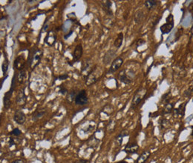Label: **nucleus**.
I'll use <instances>...</instances> for the list:
<instances>
[{
    "label": "nucleus",
    "mask_w": 193,
    "mask_h": 163,
    "mask_svg": "<svg viewBox=\"0 0 193 163\" xmlns=\"http://www.w3.org/2000/svg\"><path fill=\"white\" fill-rule=\"evenodd\" d=\"M151 155V152L149 151H145L140 154L137 160V163H146V162L148 160Z\"/></svg>",
    "instance_id": "obj_17"
},
{
    "label": "nucleus",
    "mask_w": 193,
    "mask_h": 163,
    "mask_svg": "<svg viewBox=\"0 0 193 163\" xmlns=\"http://www.w3.org/2000/svg\"><path fill=\"white\" fill-rule=\"evenodd\" d=\"M15 145V142L13 141V139L12 138L10 139V140H9V146H12V145Z\"/></svg>",
    "instance_id": "obj_34"
},
{
    "label": "nucleus",
    "mask_w": 193,
    "mask_h": 163,
    "mask_svg": "<svg viewBox=\"0 0 193 163\" xmlns=\"http://www.w3.org/2000/svg\"><path fill=\"white\" fill-rule=\"evenodd\" d=\"M68 77H69V76H68V74H63V75H59L57 77L55 78L54 81H56V79H59V80H65V79H68Z\"/></svg>",
    "instance_id": "obj_29"
},
{
    "label": "nucleus",
    "mask_w": 193,
    "mask_h": 163,
    "mask_svg": "<svg viewBox=\"0 0 193 163\" xmlns=\"http://www.w3.org/2000/svg\"><path fill=\"white\" fill-rule=\"evenodd\" d=\"M8 77V75H6V76H5V77L3 78V79H2V80H1V86H0V89L2 88V84H3L4 81H5V79H6Z\"/></svg>",
    "instance_id": "obj_32"
},
{
    "label": "nucleus",
    "mask_w": 193,
    "mask_h": 163,
    "mask_svg": "<svg viewBox=\"0 0 193 163\" xmlns=\"http://www.w3.org/2000/svg\"><path fill=\"white\" fill-rule=\"evenodd\" d=\"M167 22L160 26V30L162 34H168L174 28V18L172 14L169 15L166 19Z\"/></svg>",
    "instance_id": "obj_4"
},
{
    "label": "nucleus",
    "mask_w": 193,
    "mask_h": 163,
    "mask_svg": "<svg viewBox=\"0 0 193 163\" xmlns=\"http://www.w3.org/2000/svg\"><path fill=\"white\" fill-rule=\"evenodd\" d=\"M116 53H117V51H115V50L114 49L109 50V51L106 53V54L104 55L103 56V64L106 65L110 64V62H111L112 59L116 55Z\"/></svg>",
    "instance_id": "obj_12"
},
{
    "label": "nucleus",
    "mask_w": 193,
    "mask_h": 163,
    "mask_svg": "<svg viewBox=\"0 0 193 163\" xmlns=\"http://www.w3.org/2000/svg\"><path fill=\"white\" fill-rule=\"evenodd\" d=\"M192 92H190V89H189V90H187L186 92H185V95H187V96H190V95H191Z\"/></svg>",
    "instance_id": "obj_37"
},
{
    "label": "nucleus",
    "mask_w": 193,
    "mask_h": 163,
    "mask_svg": "<svg viewBox=\"0 0 193 163\" xmlns=\"http://www.w3.org/2000/svg\"><path fill=\"white\" fill-rule=\"evenodd\" d=\"M42 56H43V51L41 50L37 49L32 52L31 56H30L28 58V62H29V65L31 69L35 68L40 64Z\"/></svg>",
    "instance_id": "obj_2"
},
{
    "label": "nucleus",
    "mask_w": 193,
    "mask_h": 163,
    "mask_svg": "<svg viewBox=\"0 0 193 163\" xmlns=\"http://www.w3.org/2000/svg\"><path fill=\"white\" fill-rule=\"evenodd\" d=\"M123 42V33H120L114 42V47H115L116 48H120L121 47V45H122Z\"/></svg>",
    "instance_id": "obj_20"
},
{
    "label": "nucleus",
    "mask_w": 193,
    "mask_h": 163,
    "mask_svg": "<svg viewBox=\"0 0 193 163\" xmlns=\"http://www.w3.org/2000/svg\"><path fill=\"white\" fill-rule=\"evenodd\" d=\"M95 71L96 69L94 68L92 72L90 74H88V75L85 78V79H86V84L87 86L91 85L94 84V83L98 82V77L97 76V74H95Z\"/></svg>",
    "instance_id": "obj_11"
},
{
    "label": "nucleus",
    "mask_w": 193,
    "mask_h": 163,
    "mask_svg": "<svg viewBox=\"0 0 193 163\" xmlns=\"http://www.w3.org/2000/svg\"><path fill=\"white\" fill-rule=\"evenodd\" d=\"M144 43H146L145 40H141V39H140V40H139L138 42H137V47L140 46V45H142V44H144Z\"/></svg>",
    "instance_id": "obj_31"
},
{
    "label": "nucleus",
    "mask_w": 193,
    "mask_h": 163,
    "mask_svg": "<svg viewBox=\"0 0 193 163\" xmlns=\"http://www.w3.org/2000/svg\"><path fill=\"white\" fill-rule=\"evenodd\" d=\"M77 94L76 91H71V92H69L68 94V99L70 101V102H72V101L75 100V98H76Z\"/></svg>",
    "instance_id": "obj_27"
},
{
    "label": "nucleus",
    "mask_w": 193,
    "mask_h": 163,
    "mask_svg": "<svg viewBox=\"0 0 193 163\" xmlns=\"http://www.w3.org/2000/svg\"><path fill=\"white\" fill-rule=\"evenodd\" d=\"M59 94H63V95H65L66 94H68V90H67L65 87H60V89H59Z\"/></svg>",
    "instance_id": "obj_30"
},
{
    "label": "nucleus",
    "mask_w": 193,
    "mask_h": 163,
    "mask_svg": "<svg viewBox=\"0 0 193 163\" xmlns=\"http://www.w3.org/2000/svg\"><path fill=\"white\" fill-rule=\"evenodd\" d=\"M45 114V110H42V111H37V112L35 113L34 114L32 117V120L36 122L37 120H39L40 119H41L42 117H43V116Z\"/></svg>",
    "instance_id": "obj_23"
},
{
    "label": "nucleus",
    "mask_w": 193,
    "mask_h": 163,
    "mask_svg": "<svg viewBox=\"0 0 193 163\" xmlns=\"http://www.w3.org/2000/svg\"><path fill=\"white\" fill-rule=\"evenodd\" d=\"M27 76H26V72H25V71H24V70H22V71H20V74L18 75V80L20 83H23L24 79H26Z\"/></svg>",
    "instance_id": "obj_25"
},
{
    "label": "nucleus",
    "mask_w": 193,
    "mask_h": 163,
    "mask_svg": "<svg viewBox=\"0 0 193 163\" xmlns=\"http://www.w3.org/2000/svg\"><path fill=\"white\" fill-rule=\"evenodd\" d=\"M117 163H128V162L126 161H125V160H122V161H120Z\"/></svg>",
    "instance_id": "obj_38"
},
{
    "label": "nucleus",
    "mask_w": 193,
    "mask_h": 163,
    "mask_svg": "<svg viewBox=\"0 0 193 163\" xmlns=\"http://www.w3.org/2000/svg\"><path fill=\"white\" fill-rule=\"evenodd\" d=\"M173 108H174L173 104L168 103L167 104V105H165V108H164V110H163V114H167L172 113V110H173Z\"/></svg>",
    "instance_id": "obj_24"
},
{
    "label": "nucleus",
    "mask_w": 193,
    "mask_h": 163,
    "mask_svg": "<svg viewBox=\"0 0 193 163\" xmlns=\"http://www.w3.org/2000/svg\"><path fill=\"white\" fill-rule=\"evenodd\" d=\"M13 120L18 125H23L26 120V116L22 110H17L15 111L14 116H13Z\"/></svg>",
    "instance_id": "obj_8"
},
{
    "label": "nucleus",
    "mask_w": 193,
    "mask_h": 163,
    "mask_svg": "<svg viewBox=\"0 0 193 163\" xmlns=\"http://www.w3.org/2000/svg\"><path fill=\"white\" fill-rule=\"evenodd\" d=\"M192 136H193V130H192V134H191Z\"/></svg>",
    "instance_id": "obj_39"
},
{
    "label": "nucleus",
    "mask_w": 193,
    "mask_h": 163,
    "mask_svg": "<svg viewBox=\"0 0 193 163\" xmlns=\"http://www.w3.org/2000/svg\"><path fill=\"white\" fill-rule=\"evenodd\" d=\"M157 3H158L157 1H155V0H147V1H145V2H144V5H145L146 8L148 10H152L155 7L157 6Z\"/></svg>",
    "instance_id": "obj_21"
},
{
    "label": "nucleus",
    "mask_w": 193,
    "mask_h": 163,
    "mask_svg": "<svg viewBox=\"0 0 193 163\" xmlns=\"http://www.w3.org/2000/svg\"><path fill=\"white\" fill-rule=\"evenodd\" d=\"M123 63V59L121 57V56H118L116 59H114L112 62H111L108 74H114V72H116L119 68H121Z\"/></svg>",
    "instance_id": "obj_6"
},
{
    "label": "nucleus",
    "mask_w": 193,
    "mask_h": 163,
    "mask_svg": "<svg viewBox=\"0 0 193 163\" xmlns=\"http://www.w3.org/2000/svg\"><path fill=\"white\" fill-rule=\"evenodd\" d=\"M186 105H187V102L182 104L179 106V108L175 109V115L176 116H183L185 112V108H186Z\"/></svg>",
    "instance_id": "obj_22"
},
{
    "label": "nucleus",
    "mask_w": 193,
    "mask_h": 163,
    "mask_svg": "<svg viewBox=\"0 0 193 163\" xmlns=\"http://www.w3.org/2000/svg\"><path fill=\"white\" fill-rule=\"evenodd\" d=\"M129 131H128L127 130H123V131H121V133H119L118 135L117 136V137L115 138V140H116V142H117V143L119 145H122L123 138L125 137H127V136H129Z\"/></svg>",
    "instance_id": "obj_18"
},
{
    "label": "nucleus",
    "mask_w": 193,
    "mask_h": 163,
    "mask_svg": "<svg viewBox=\"0 0 193 163\" xmlns=\"http://www.w3.org/2000/svg\"><path fill=\"white\" fill-rule=\"evenodd\" d=\"M93 70L94 69L91 68V59H86V60L83 62V66H82V69H81L82 74H83V75H84V78H86L88 74H91V73L93 71Z\"/></svg>",
    "instance_id": "obj_7"
},
{
    "label": "nucleus",
    "mask_w": 193,
    "mask_h": 163,
    "mask_svg": "<svg viewBox=\"0 0 193 163\" xmlns=\"http://www.w3.org/2000/svg\"><path fill=\"white\" fill-rule=\"evenodd\" d=\"M8 68H9L8 62H7V60H5L2 65V72H3V75H5V74H6V73L8 72Z\"/></svg>",
    "instance_id": "obj_26"
},
{
    "label": "nucleus",
    "mask_w": 193,
    "mask_h": 163,
    "mask_svg": "<svg viewBox=\"0 0 193 163\" xmlns=\"http://www.w3.org/2000/svg\"><path fill=\"white\" fill-rule=\"evenodd\" d=\"M72 33H73V30H71V31L69 32V33H68V34H67V35H65V36H64L65 40H67V39H68V37H69V36H71V34H72Z\"/></svg>",
    "instance_id": "obj_33"
},
{
    "label": "nucleus",
    "mask_w": 193,
    "mask_h": 163,
    "mask_svg": "<svg viewBox=\"0 0 193 163\" xmlns=\"http://www.w3.org/2000/svg\"><path fill=\"white\" fill-rule=\"evenodd\" d=\"M146 94V89L144 88V87L139 89L134 96L132 105H131V108H135L141 102V101L144 99Z\"/></svg>",
    "instance_id": "obj_3"
},
{
    "label": "nucleus",
    "mask_w": 193,
    "mask_h": 163,
    "mask_svg": "<svg viewBox=\"0 0 193 163\" xmlns=\"http://www.w3.org/2000/svg\"><path fill=\"white\" fill-rule=\"evenodd\" d=\"M83 46L82 44H77L76 47H75V49L74 51V53H73V62H76L79 60V59L81 58L82 55H83Z\"/></svg>",
    "instance_id": "obj_10"
},
{
    "label": "nucleus",
    "mask_w": 193,
    "mask_h": 163,
    "mask_svg": "<svg viewBox=\"0 0 193 163\" xmlns=\"http://www.w3.org/2000/svg\"><path fill=\"white\" fill-rule=\"evenodd\" d=\"M27 96L25 94V89H22L18 93L16 98V102L20 105H24L26 103Z\"/></svg>",
    "instance_id": "obj_14"
},
{
    "label": "nucleus",
    "mask_w": 193,
    "mask_h": 163,
    "mask_svg": "<svg viewBox=\"0 0 193 163\" xmlns=\"http://www.w3.org/2000/svg\"><path fill=\"white\" fill-rule=\"evenodd\" d=\"M11 163H24V162H23V161L21 160H14V161L12 162Z\"/></svg>",
    "instance_id": "obj_35"
},
{
    "label": "nucleus",
    "mask_w": 193,
    "mask_h": 163,
    "mask_svg": "<svg viewBox=\"0 0 193 163\" xmlns=\"http://www.w3.org/2000/svg\"><path fill=\"white\" fill-rule=\"evenodd\" d=\"M134 78V72L132 70L123 69L120 72L118 79L120 82L125 85H129L133 82Z\"/></svg>",
    "instance_id": "obj_1"
},
{
    "label": "nucleus",
    "mask_w": 193,
    "mask_h": 163,
    "mask_svg": "<svg viewBox=\"0 0 193 163\" xmlns=\"http://www.w3.org/2000/svg\"><path fill=\"white\" fill-rule=\"evenodd\" d=\"M22 131L19 128H14L12 130V131L10 132V135L14 136V137H20L21 135Z\"/></svg>",
    "instance_id": "obj_28"
},
{
    "label": "nucleus",
    "mask_w": 193,
    "mask_h": 163,
    "mask_svg": "<svg viewBox=\"0 0 193 163\" xmlns=\"http://www.w3.org/2000/svg\"><path fill=\"white\" fill-rule=\"evenodd\" d=\"M12 94H13V93H11L10 91H9L5 94V96H4L3 104H4V108H5V109L10 108V104H11V102H10V97H11Z\"/></svg>",
    "instance_id": "obj_16"
},
{
    "label": "nucleus",
    "mask_w": 193,
    "mask_h": 163,
    "mask_svg": "<svg viewBox=\"0 0 193 163\" xmlns=\"http://www.w3.org/2000/svg\"><path fill=\"white\" fill-rule=\"evenodd\" d=\"M139 149V145L137 142H130L128 143L124 148V151L129 154H135L137 153Z\"/></svg>",
    "instance_id": "obj_9"
},
{
    "label": "nucleus",
    "mask_w": 193,
    "mask_h": 163,
    "mask_svg": "<svg viewBox=\"0 0 193 163\" xmlns=\"http://www.w3.org/2000/svg\"><path fill=\"white\" fill-rule=\"evenodd\" d=\"M78 163H88V161L86 160H79L78 161Z\"/></svg>",
    "instance_id": "obj_36"
},
{
    "label": "nucleus",
    "mask_w": 193,
    "mask_h": 163,
    "mask_svg": "<svg viewBox=\"0 0 193 163\" xmlns=\"http://www.w3.org/2000/svg\"><path fill=\"white\" fill-rule=\"evenodd\" d=\"M144 18V13L143 10H137L134 17V21L135 23H140Z\"/></svg>",
    "instance_id": "obj_19"
},
{
    "label": "nucleus",
    "mask_w": 193,
    "mask_h": 163,
    "mask_svg": "<svg viewBox=\"0 0 193 163\" xmlns=\"http://www.w3.org/2000/svg\"><path fill=\"white\" fill-rule=\"evenodd\" d=\"M88 99L86 90H82L77 94L74 102H75V104L78 105H85L88 103Z\"/></svg>",
    "instance_id": "obj_5"
},
{
    "label": "nucleus",
    "mask_w": 193,
    "mask_h": 163,
    "mask_svg": "<svg viewBox=\"0 0 193 163\" xmlns=\"http://www.w3.org/2000/svg\"><path fill=\"white\" fill-rule=\"evenodd\" d=\"M25 58H24V55H22V56H17V59L14 60V68L17 70H20V71H22L25 67Z\"/></svg>",
    "instance_id": "obj_13"
},
{
    "label": "nucleus",
    "mask_w": 193,
    "mask_h": 163,
    "mask_svg": "<svg viewBox=\"0 0 193 163\" xmlns=\"http://www.w3.org/2000/svg\"><path fill=\"white\" fill-rule=\"evenodd\" d=\"M101 5H102V10L106 12L108 15L112 16L113 13L111 10V5H112V2L111 1H105V2H101Z\"/></svg>",
    "instance_id": "obj_15"
}]
</instances>
